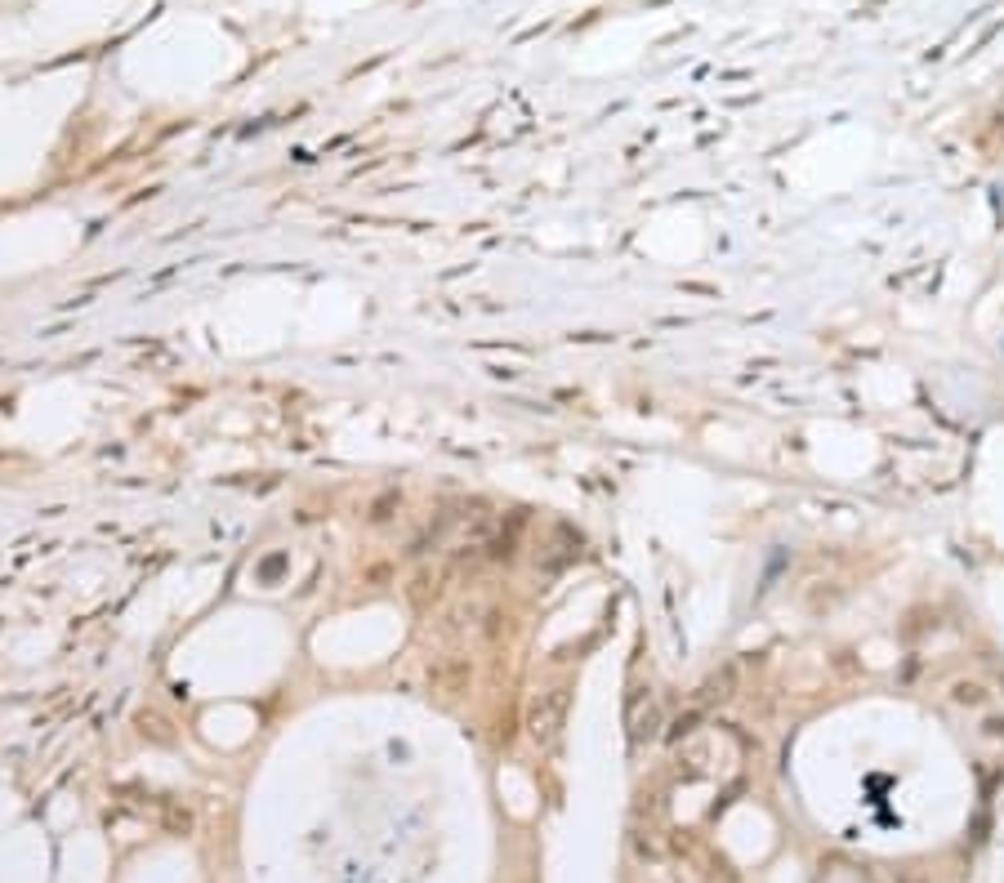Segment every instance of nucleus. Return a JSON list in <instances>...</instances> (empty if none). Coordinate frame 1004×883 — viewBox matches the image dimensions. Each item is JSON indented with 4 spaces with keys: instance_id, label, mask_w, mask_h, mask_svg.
Returning a JSON list of instances; mask_svg holds the SVG:
<instances>
[{
    "instance_id": "f257e3e1",
    "label": "nucleus",
    "mask_w": 1004,
    "mask_h": 883,
    "mask_svg": "<svg viewBox=\"0 0 1004 883\" xmlns=\"http://www.w3.org/2000/svg\"><path fill=\"white\" fill-rule=\"evenodd\" d=\"M563 723H567V692L563 687H549V692H541L528 710V731H532L536 746H554Z\"/></svg>"
},
{
    "instance_id": "f03ea898",
    "label": "nucleus",
    "mask_w": 1004,
    "mask_h": 883,
    "mask_svg": "<svg viewBox=\"0 0 1004 883\" xmlns=\"http://www.w3.org/2000/svg\"><path fill=\"white\" fill-rule=\"evenodd\" d=\"M630 723H634V741H643V736H652V731H656V705H652V697H634V705H630Z\"/></svg>"
},
{
    "instance_id": "7ed1b4c3",
    "label": "nucleus",
    "mask_w": 1004,
    "mask_h": 883,
    "mask_svg": "<svg viewBox=\"0 0 1004 883\" xmlns=\"http://www.w3.org/2000/svg\"><path fill=\"white\" fill-rule=\"evenodd\" d=\"M955 692H960V701H969V705H982V687H955Z\"/></svg>"
}]
</instances>
